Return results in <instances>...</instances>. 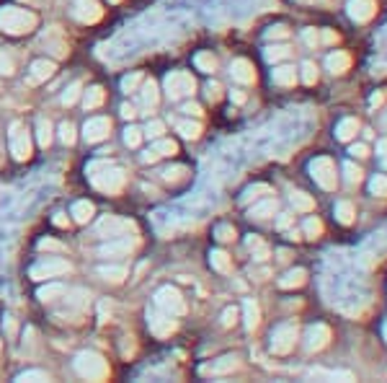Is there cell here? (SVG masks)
<instances>
[{
  "instance_id": "e575fe53",
  "label": "cell",
  "mask_w": 387,
  "mask_h": 383,
  "mask_svg": "<svg viewBox=\"0 0 387 383\" xmlns=\"http://www.w3.org/2000/svg\"><path fill=\"white\" fill-rule=\"evenodd\" d=\"M233 368H238V358H222L219 363L212 365V370H214V373H228Z\"/></svg>"
},
{
  "instance_id": "94428289",
  "label": "cell",
  "mask_w": 387,
  "mask_h": 383,
  "mask_svg": "<svg viewBox=\"0 0 387 383\" xmlns=\"http://www.w3.org/2000/svg\"><path fill=\"white\" fill-rule=\"evenodd\" d=\"M0 347H3V344H0Z\"/></svg>"
},
{
  "instance_id": "f1b7e54d",
  "label": "cell",
  "mask_w": 387,
  "mask_h": 383,
  "mask_svg": "<svg viewBox=\"0 0 387 383\" xmlns=\"http://www.w3.org/2000/svg\"><path fill=\"white\" fill-rule=\"evenodd\" d=\"M212 267L219 270V272H230V259L228 254H222V251H214L212 254Z\"/></svg>"
},
{
  "instance_id": "680465c9",
  "label": "cell",
  "mask_w": 387,
  "mask_h": 383,
  "mask_svg": "<svg viewBox=\"0 0 387 383\" xmlns=\"http://www.w3.org/2000/svg\"><path fill=\"white\" fill-rule=\"evenodd\" d=\"M286 225H289V215H284V218L279 221V228H286Z\"/></svg>"
},
{
  "instance_id": "60d3db41",
  "label": "cell",
  "mask_w": 387,
  "mask_h": 383,
  "mask_svg": "<svg viewBox=\"0 0 387 383\" xmlns=\"http://www.w3.org/2000/svg\"><path fill=\"white\" fill-rule=\"evenodd\" d=\"M184 174H186V169H168V171H163V176H166V181H178V179H184Z\"/></svg>"
},
{
  "instance_id": "91938a15",
  "label": "cell",
  "mask_w": 387,
  "mask_h": 383,
  "mask_svg": "<svg viewBox=\"0 0 387 383\" xmlns=\"http://www.w3.org/2000/svg\"><path fill=\"white\" fill-rule=\"evenodd\" d=\"M109 3H119V0H109Z\"/></svg>"
},
{
  "instance_id": "ab89813d",
  "label": "cell",
  "mask_w": 387,
  "mask_h": 383,
  "mask_svg": "<svg viewBox=\"0 0 387 383\" xmlns=\"http://www.w3.org/2000/svg\"><path fill=\"white\" fill-rule=\"evenodd\" d=\"M346 62H349V60H346L344 55H333V57L328 60V68L333 70V73H341V70L346 68Z\"/></svg>"
},
{
  "instance_id": "7dc6e473",
  "label": "cell",
  "mask_w": 387,
  "mask_h": 383,
  "mask_svg": "<svg viewBox=\"0 0 387 383\" xmlns=\"http://www.w3.org/2000/svg\"><path fill=\"white\" fill-rule=\"evenodd\" d=\"M320 228H323V225H320L318 221H307V223H305V230H307V233H310V236H318V233H320Z\"/></svg>"
},
{
  "instance_id": "f5cc1de1",
  "label": "cell",
  "mask_w": 387,
  "mask_h": 383,
  "mask_svg": "<svg viewBox=\"0 0 387 383\" xmlns=\"http://www.w3.org/2000/svg\"><path fill=\"white\" fill-rule=\"evenodd\" d=\"M184 111H186V114H202V109H199L196 104H186Z\"/></svg>"
},
{
  "instance_id": "7c38bea8",
  "label": "cell",
  "mask_w": 387,
  "mask_h": 383,
  "mask_svg": "<svg viewBox=\"0 0 387 383\" xmlns=\"http://www.w3.org/2000/svg\"><path fill=\"white\" fill-rule=\"evenodd\" d=\"M295 337H297V329L295 326H279L277 332H274V337H271V347H274V352H289L292 349V344H295Z\"/></svg>"
},
{
  "instance_id": "30bf717a",
  "label": "cell",
  "mask_w": 387,
  "mask_h": 383,
  "mask_svg": "<svg viewBox=\"0 0 387 383\" xmlns=\"http://www.w3.org/2000/svg\"><path fill=\"white\" fill-rule=\"evenodd\" d=\"M109 132H111V120H106V117H93V120L85 122L83 127V135L88 143H98L103 137H109Z\"/></svg>"
},
{
  "instance_id": "d6986e66",
  "label": "cell",
  "mask_w": 387,
  "mask_h": 383,
  "mask_svg": "<svg viewBox=\"0 0 387 383\" xmlns=\"http://www.w3.org/2000/svg\"><path fill=\"white\" fill-rule=\"evenodd\" d=\"M328 340V329L326 326H312L310 329V342H307V349H320Z\"/></svg>"
},
{
  "instance_id": "9a60e30c",
  "label": "cell",
  "mask_w": 387,
  "mask_h": 383,
  "mask_svg": "<svg viewBox=\"0 0 387 383\" xmlns=\"http://www.w3.org/2000/svg\"><path fill=\"white\" fill-rule=\"evenodd\" d=\"M52 73H54V62L50 60H36L31 65V81H47L52 78Z\"/></svg>"
},
{
  "instance_id": "816d5d0a",
  "label": "cell",
  "mask_w": 387,
  "mask_h": 383,
  "mask_svg": "<svg viewBox=\"0 0 387 383\" xmlns=\"http://www.w3.org/2000/svg\"><path fill=\"white\" fill-rule=\"evenodd\" d=\"M219 91H222V88H219V85L214 83V85H210V88H207V96H210L212 102H217V99H219Z\"/></svg>"
},
{
  "instance_id": "3957f363",
  "label": "cell",
  "mask_w": 387,
  "mask_h": 383,
  "mask_svg": "<svg viewBox=\"0 0 387 383\" xmlns=\"http://www.w3.org/2000/svg\"><path fill=\"white\" fill-rule=\"evenodd\" d=\"M78 375H83L88 381H106L109 378V363L98 352H80L75 358Z\"/></svg>"
},
{
  "instance_id": "8fae6325",
  "label": "cell",
  "mask_w": 387,
  "mask_h": 383,
  "mask_svg": "<svg viewBox=\"0 0 387 383\" xmlns=\"http://www.w3.org/2000/svg\"><path fill=\"white\" fill-rule=\"evenodd\" d=\"M147 323H150V332L158 337V340H166L170 334L176 332V321L170 319L168 314L160 316V314H147Z\"/></svg>"
},
{
  "instance_id": "4fadbf2b",
  "label": "cell",
  "mask_w": 387,
  "mask_h": 383,
  "mask_svg": "<svg viewBox=\"0 0 387 383\" xmlns=\"http://www.w3.org/2000/svg\"><path fill=\"white\" fill-rule=\"evenodd\" d=\"M312 169V176L323 184V187H333V176H330V161H326V158H320V161H315L310 166Z\"/></svg>"
},
{
  "instance_id": "d4e9b609",
  "label": "cell",
  "mask_w": 387,
  "mask_h": 383,
  "mask_svg": "<svg viewBox=\"0 0 387 383\" xmlns=\"http://www.w3.org/2000/svg\"><path fill=\"white\" fill-rule=\"evenodd\" d=\"M143 104L145 106H155L158 104V85L152 83H145V88H143Z\"/></svg>"
},
{
  "instance_id": "8d00e7d4",
  "label": "cell",
  "mask_w": 387,
  "mask_h": 383,
  "mask_svg": "<svg viewBox=\"0 0 387 383\" xmlns=\"http://www.w3.org/2000/svg\"><path fill=\"white\" fill-rule=\"evenodd\" d=\"M18 381H50V375L42 373V370H26V373L18 375Z\"/></svg>"
},
{
  "instance_id": "5bb4252c",
  "label": "cell",
  "mask_w": 387,
  "mask_h": 383,
  "mask_svg": "<svg viewBox=\"0 0 387 383\" xmlns=\"http://www.w3.org/2000/svg\"><path fill=\"white\" fill-rule=\"evenodd\" d=\"M135 244H129V241H111L106 246L98 249V254L101 256H122V254H129Z\"/></svg>"
},
{
  "instance_id": "4dcf8cb0",
  "label": "cell",
  "mask_w": 387,
  "mask_h": 383,
  "mask_svg": "<svg viewBox=\"0 0 387 383\" xmlns=\"http://www.w3.org/2000/svg\"><path fill=\"white\" fill-rule=\"evenodd\" d=\"M80 88H83L80 83H73V85H70L68 91L62 94V104H65V106H73V104L78 102V96H80Z\"/></svg>"
},
{
  "instance_id": "681fc988",
  "label": "cell",
  "mask_w": 387,
  "mask_h": 383,
  "mask_svg": "<svg viewBox=\"0 0 387 383\" xmlns=\"http://www.w3.org/2000/svg\"><path fill=\"white\" fill-rule=\"evenodd\" d=\"M235 316H238L235 308H228V311H225V316H222V323H225V326H230V323H235Z\"/></svg>"
},
{
  "instance_id": "74e56055",
  "label": "cell",
  "mask_w": 387,
  "mask_h": 383,
  "mask_svg": "<svg viewBox=\"0 0 387 383\" xmlns=\"http://www.w3.org/2000/svg\"><path fill=\"white\" fill-rule=\"evenodd\" d=\"M0 76H13V60L0 50Z\"/></svg>"
},
{
  "instance_id": "6da1fadb",
  "label": "cell",
  "mask_w": 387,
  "mask_h": 383,
  "mask_svg": "<svg viewBox=\"0 0 387 383\" xmlns=\"http://www.w3.org/2000/svg\"><path fill=\"white\" fill-rule=\"evenodd\" d=\"M88 174H91V184L98 189V192H103V195H117V192H122V187H124V181H126L124 171L106 161L91 163V166H88Z\"/></svg>"
},
{
  "instance_id": "6f0895ef",
  "label": "cell",
  "mask_w": 387,
  "mask_h": 383,
  "mask_svg": "<svg viewBox=\"0 0 387 383\" xmlns=\"http://www.w3.org/2000/svg\"><path fill=\"white\" fill-rule=\"evenodd\" d=\"M351 153H353V155H367V151H364V148H362V145H359V148H353V151H351Z\"/></svg>"
},
{
  "instance_id": "7bdbcfd3",
  "label": "cell",
  "mask_w": 387,
  "mask_h": 383,
  "mask_svg": "<svg viewBox=\"0 0 387 383\" xmlns=\"http://www.w3.org/2000/svg\"><path fill=\"white\" fill-rule=\"evenodd\" d=\"M284 55H286L284 47H269V50H266V60H282Z\"/></svg>"
},
{
  "instance_id": "ac0fdd59",
  "label": "cell",
  "mask_w": 387,
  "mask_h": 383,
  "mask_svg": "<svg viewBox=\"0 0 387 383\" xmlns=\"http://www.w3.org/2000/svg\"><path fill=\"white\" fill-rule=\"evenodd\" d=\"M83 104H85V109H98V106L103 104V88L101 85H93V88H88V91H85Z\"/></svg>"
},
{
  "instance_id": "ee69618b",
  "label": "cell",
  "mask_w": 387,
  "mask_h": 383,
  "mask_svg": "<svg viewBox=\"0 0 387 383\" xmlns=\"http://www.w3.org/2000/svg\"><path fill=\"white\" fill-rule=\"evenodd\" d=\"M217 239H219V241H230V239H235V230L228 228V225H222V228L217 230Z\"/></svg>"
},
{
  "instance_id": "f907efd6",
  "label": "cell",
  "mask_w": 387,
  "mask_h": 383,
  "mask_svg": "<svg viewBox=\"0 0 387 383\" xmlns=\"http://www.w3.org/2000/svg\"><path fill=\"white\" fill-rule=\"evenodd\" d=\"M135 114H137V109L132 104H124V106H122V117H124V120H132Z\"/></svg>"
},
{
  "instance_id": "cb8c5ba5",
  "label": "cell",
  "mask_w": 387,
  "mask_h": 383,
  "mask_svg": "<svg viewBox=\"0 0 387 383\" xmlns=\"http://www.w3.org/2000/svg\"><path fill=\"white\" fill-rule=\"evenodd\" d=\"M176 130L181 132L184 137H189V140H194V137H199V132H202V127L196 125V122H178Z\"/></svg>"
},
{
  "instance_id": "d6a6232c",
  "label": "cell",
  "mask_w": 387,
  "mask_h": 383,
  "mask_svg": "<svg viewBox=\"0 0 387 383\" xmlns=\"http://www.w3.org/2000/svg\"><path fill=\"white\" fill-rule=\"evenodd\" d=\"M152 151H155V153H158V155H173V153H176V151H178V145L173 143V140H160V143L155 145Z\"/></svg>"
},
{
  "instance_id": "e0dca14e",
  "label": "cell",
  "mask_w": 387,
  "mask_h": 383,
  "mask_svg": "<svg viewBox=\"0 0 387 383\" xmlns=\"http://www.w3.org/2000/svg\"><path fill=\"white\" fill-rule=\"evenodd\" d=\"M73 218L78 223H88L93 218V204L88 200H80V202L73 204Z\"/></svg>"
},
{
  "instance_id": "9f6ffc18",
  "label": "cell",
  "mask_w": 387,
  "mask_h": 383,
  "mask_svg": "<svg viewBox=\"0 0 387 383\" xmlns=\"http://www.w3.org/2000/svg\"><path fill=\"white\" fill-rule=\"evenodd\" d=\"M286 32L284 29H282V26H277V29H274V32H269V36H284Z\"/></svg>"
},
{
  "instance_id": "4316f807",
  "label": "cell",
  "mask_w": 387,
  "mask_h": 383,
  "mask_svg": "<svg viewBox=\"0 0 387 383\" xmlns=\"http://www.w3.org/2000/svg\"><path fill=\"white\" fill-rule=\"evenodd\" d=\"M256 323H258V306L253 300H245V326L253 329Z\"/></svg>"
},
{
  "instance_id": "836d02e7",
  "label": "cell",
  "mask_w": 387,
  "mask_h": 383,
  "mask_svg": "<svg viewBox=\"0 0 387 383\" xmlns=\"http://www.w3.org/2000/svg\"><path fill=\"white\" fill-rule=\"evenodd\" d=\"M140 140H143V130H137V127H126V132H124V143L129 145V148H137V145H140Z\"/></svg>"
},
{
  "instance_id": "b9f144b4",
  "label": "cell",
  "mask_w": 387,
  "mask_h": 383,
  "mask_svg": "<svg viewBox=\"0 0 387 383\" xmlns=\"http://www.w3.org/2000/svg\"><path fill=\"white\" fill-rule=\"evenodd\" d=\"M39 249H47V251H65V246H62L59 241H52V239L39 241Z\"/></svg>"
},
{
  "instance_id": "8992f818",
  "label": "cell",
  "mask_w": 387,
  "mask_h": 383,
  "mask_svg": "<svg viewBox=\"0 0 387 383\" xmlns=\"http://www.w3.org/2000/svg\"><path fill=\"white\" fill-rule=\"evenodd\" d=\"M194 88H196V81L186 70H176V73H170L166 78V91H168L170 99H181L186 94H194Z\"/></svg>"
},
{
  "instance_id": "44dd1931",
  "label": "cell",
  "mask_w": 387,
  "mask_h": 383,
  "mask_svg": "<svg viewBox=\"0 0 387 383\" xmlns=\"http://www.w3.org/2000/svg\"><path fill=\"white\" fill-rule=\"evenodd\" d=\"M36 137H39L42 148H47L52 143V125L47 120H36Z\"/></svg>"
},
{
  "instance_id": "5b68a950",
  "label": "cell",
  "mask_w": 387,
  "mask_h": 383,
  "mask_svg": "<svg viewBox=\"0 0 387 383\" xmlns=\"http://www.w3.org/2000/svg\"><path fill=\"white\" fill-rule=\"evenodd\" d=\"M155 306L168 316L186 314V303H184V298H181V293H178L176 288H170V285H166V288H160L158 293H155Z\"/></svg>"
},
{
  "instance_id": "f35d334b",
  "label": "cell",
  "mask_w": 387,
  "mask_h": 383,
  "mask_svg": "<svg viewBox=\"0 0 387 383\" xmlns=\"http://www.w3.org/2000/svg\"><path fill=\"white\" fill-rule=\"evenodd\" d=\"M292 202H295L297 210H310V207H312V200L307 195H302V192L292 195Z\"/></svg>"
},
{
  "instance_id": "d590c367",
  "label": "cell",
  "mask_w": 387,
  "mask_h": 383,
  "mask_svg": "<svg viewBox=\"0 0 387 383\" xmlns=\"http://www.w3.org/2000/svg\"><path fill=\"white\" fill-rule=\"evenodd\" d=\"M140 81H143V73H132V76H126L124 81H122V91H135L137 85H140Z\"/></svg>"
},
{
  "instance_id": "484cf974",
  "label": "cell",
  "mask_w": 387,
  "mask_h": 383,
  "mask_svg": "<svg viewBox=\"0 0 387 383\" xmlns=\"http://www.w3.org/2000/svg\"><path fill=\"white\" fill-rule=\"evenodd\" d=\"M274 81H277L279 85L295 83V68H279V70H274Z\"/></svg>"
},
{
  "instance_id": "1f68e13d",
  "label": "cell",
  "mask_w": 387,
  "mask_h": 383,
  "mask_svg": "<svg viewBox=\"0 0 387 383\" xmlns=\"http://www.w3.org/2000/svg\"><path fill=\"white\" fill-rule=\"evenodd\" d=\"M214 65H217V62H214V57H212V55H207V52L196 55V68H202L204 73H212V70H214Z\"/></svg>"
},
{
  "instance_id": "277c9868",
  "label": "cell",
  "mask_w": 387,
  "mask_h": 383,
  "mask_svg": "<svg viewBox=\"0 0 387 383\" xmlns=\"http://www.w3.org/2000/svg\"><path fill=\"white\" fill-rule=\"evenodd\" d=\"M8 148L16 161H26L31 155V137L26 132V127L21 122H13L8 132Z\"/></svg>"
},
{
  "instance_id": "c3c4849f",
  "label": "cell",
  "mask_w": 387,
  "mask_h": 383,
  "mask_svg": "<svg viewBox=\"0 0 387 383\" xmlns=\"http://www.w3.org/2000/svg\"><path fill=\"white\" fill-rule=\"evenodd\" d=\"M318 78V73H315V68H312L310 62H305V83H312Z\"/></svg>"
},
{
  "instance_id": "7402d4cb",
  "label": "cell",
  "mask_w": 387,
  "mask_h": 383,
  "mask_svg": "<svg viewBox=\"0 0 387 383\" xmlns=\"http://www.w3.org/2000/svg\"><path fill=\"white\" fill-rule=\"evenodd\" d=\"M274 210H277V202H271V200H269V202L256 204V207L251 210V218H258V221H263V218H269Z\"/></svg>"
},
{
  "instance_id": "ffe728a7",
  "label": "cell",
  "mask_w": 387,
  "mask_h": 383,
  "mask_svg": "<svg viewBox=\"0 0 387 383\" xmlns=\"http://www.w3.org/2000/svg\"><path fill=\"white\" fill-rule=\"evenodd\" d=\"M98 274L109 282H122L126 277V270L124 267H98Z\"/></svg>"
},
{
  "instance_id": "603a6c76",
  "label": "cell",
  "mask_w": 387,
  "mask_h": 383,
  "mask_svg": "<svg viewBox=\"0 0 387 383\" xmlns=\"http://www.w3.org/2000/svg\"><path fill=\"white\" fill-rule=\"evenodd\" d=\"M36 295H39V300L47 303V300H54L57 295H65V288H62V285H47V288H42Z\"/></svg>"
},
{
  "instance_id": "f6af8a7d",
  "label": "cell",
  "mask_w": 387,
  "mask_h": 383,
  "mask_svg": "<svg viewBox=\"0 0 387 383\" xmlns=\"http://www.w3.org/2000/svg\"><path fill=\"white\" fill-rule=\"evenodd\" d=\"M338 218H341V221L344 223H349L351 221V207H349V204H338Z\"/></svg>"
},
{
  "instance_id": "11a10c76",
  "label": "cell",
  "mask_w": 387,
  "mask_h": 383,
  "mask_svg": "<svg viewBox=\"0 0 387 383\" xmlns=\"http://www.w3.org/2000/svg\"><path fill=\"white\" fill-rule=\"evenodd\" d=\"M152 161H158V153H155V151H150V153H145V163H152Z\"/></svg>"
},
{
  "instance_id": "52a82bcc",
  "label": "cell",
  "mask_w": 387,
  "mask_h": 383,
  "mask_svg": "<svg viewBox=\"0 0 387 383\" xmlns=\"http://www.w3.org/2000/svg\"><path fill=\"white\" fill-rule=\"evenodd\" d=\"M73 272L70 262L65 259H50V262H42V264H34L31 267V280H47V277H57V274H68Z\"/></svg>"
},
{
  "instance_id": "f546056e",
  "label": "cell",
  "mask_w": 387,
  "mask_h": 383,
  "mask_svg": "<svg viewBox=\"0 0 387 383\" xmlns=\"http://www.w3.org/2000/svg\"><path fill=\"white\" fill-rule=\"evenodd\" d=\"M305 282V270H295V272H289L282 280V288H295V285H302Z\"/></svg>"
},
{
  "instance_id": "bcb514c9",
  "label": "cell",
  "mask_w": 387,
  "mask_h": 383,
  "mask_svg": "<svg viewBox=\"0 0 387 383\" xmlns=\"http://www.w3.org/2000/svg\"><path fill=\"white\" fill-rule=\"evenodd\" d=\"M147 135H150V137H160V135H163V125H160V122H150V125H147Z\"/></svg>"
},
{
  "instance_id": "db71d44e",
  "label": "cell",
  "mask_w": 387,
  "mask_h": 383,
  "mask_svg": "<svg viewBox=\"0 0 387 383\" xmlns=\"http://www.w3.org/2000/svg\"><path fill=\"white\" fill-rule=\"evenodd\" d=\"M54 225L65 228V225H68V218H65V215H54Z\"/></svg>"
},
{
  "instance_id": "83f0119b",
  "label": "cell",
  "mask_w": 387,
  "mask_h": 383,
  "mask_svg": "<svg viewBox=\"0 0 387 383\" xmlns=\"http://www.w3.org/2000/svg\"><path fill=\"white\" fill-rule=\"evenodd\" d=\"M59 140H62L65 145L75 143V127H73L70 122H62V125H59Z\"/></svg>"
},
{
  "instance_id": "9c48e42d",
  "label": "cell",
  "mask_w": 387,
  "mask_h": 383,
  "mask_svg": "<svg viewBox=\"0 0 387 383\" xmlns=\"http://www.w3.org/2000/svg\"><path fill=\"white\" fill-rule=\"evenodd\" d=\"M126 230H135V223L114 218V215H106V218L96 225V236H122Z\"/></svg>"
},
{
  "instance_id": "7a4b0ae2",
  "label": "cell",
  "mask_w": 387,
  "mask_h": 383,
  "mask_svg": "<svg viewBox=\"0 0 387 383\" xmlns=\"http://www.w3.org/2000/svg\"><path fill=\"white\" fill-rule=\"evenodd\" d=\"M31 29H36V16L31 11L16 8V6L0 8V32H6L10 36H21L29 34Z\"/></svg>"
},
{
  "instance_id": "2e32d148",
  "label": "cell",
  "mask_w": 387,
  "mask_h": 383,
  "mask_svg": "<svg viewBox=\"0 0 387 383\" xmlns=\"http://www.w3.org/2000/svg\"><path fill=\"white\" fill-rule=\"evenodd\" d=\"M233 78L235 81H240V83H253V68L248 65L245 60H238V62H233Z\"/></svg>"
},
{
  "instance_id": "ba28073f",
  "label": "cell",
  "mask_w": 387,
  "mask_h": 383,
  "mask_svg": "<svg viewBox=\"0 0 387 383\" xmlns=\"http://www.w3.org/2000/svg\"><path fill=\"white\" fill-rule=\"evenodd\" d=\"M73 16H75L80 24H98L103 18V8L96 0H78L75 8H73Z\"/></svg>"
}]
</instances>
